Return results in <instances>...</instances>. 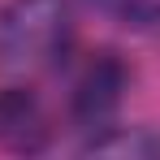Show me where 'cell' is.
<instances>
[{
    "label": "cell",
    "instance_id": "obj_1",
    "mask_svg": "<svg viewBox=\"0 0 160 160\" xmlns=\"http://www.w3.org/2000/svg\"><path fill=\"white\" fill-rule=\"evenodd\" d=\"M74 18L65 0H9L0 9V65L43 69L65 56Z\"/></svg>",
    "mask_w": 160,
    "mask_h": 160
},
{
    "label": "cell",
    "instance_id": "obj_2",
    "mask_svg": "<svg viewBox=\"0 0 160 160\" xmlns=\"http://www.w3.org/2000/svg\"><path fill=\"white\" fill-rule=\"evenodd\" d=\"M48 134H52L48 112L30 91H22V87L0 91V147H9V152H43Z\"/></svg>",
    "mask_w": 160,
    "mask_h": 160
},
{
    "label": "cell",
    "instance_id": "obj_3",
    "mask_svg": "<svg viewBox=\"0 0 160 160\" xmlns=\"http://www.w3.org/2000/svg\"><path fill=\"white\" fill-rule=\"evenodd\" d=\"M121 69H117V61H100V65H91L87 74H82L78 91H74V108H78V117L87 121H100L108 108H117L121 100Z\"/></svg>",
    "mask_w": 160,
    "mask_h": 160
},
{
    "label": "cell",
    "instance_id": "obj_4",
    "mask_svg": "<svg viewBox=\"0 0 160 160\" xmlns=\"http://www.w3.org/2000/svg\"><path fill=\"white\" fill-rule=\"evenodd\" d=\"M87 156H134V160H156L160 156V134L152 126H134V130H112L87 143Z\"/></svg>",
    "mask_w": 160,
    "mask_h": 160
},
{
    "label": "cell",
    "instance_id": "obj_5",
    "mask_svg": "<svg viewBox=\"0 0 160 160\" xmlns=\"http://www.w3.org/2000/svg\"><path fill=\"white\" fill-rule=\"evenodd\" d=\"M121 9L134 22H160V0H121Z\"/></svg>",
    "mask_w": 160,
    "mask_h": 160
}]
</instances>
